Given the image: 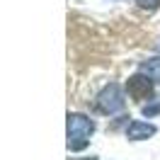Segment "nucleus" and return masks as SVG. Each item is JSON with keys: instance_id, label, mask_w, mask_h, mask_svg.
I'll return each mask as SVG.
<instances>
[{"instance_id": "obj_1", "label": "nucleus", "mask_w": 160, "mask_h": 160, "mask_svg": "<svg viewBox=\"0 0 160 160\" xmlns=\"http://www.w3.org/2000/svg\"><path fill=\"white\" fill-rule=\"evenodd\" d=\"M95 131V121L82 114H68V148L82 150Z\"/></svg>"}, {"instance_id": "obj_2", "label": "nucleus", "mask_w": 160, "mask_h": 160, "mask_svg": "<svg viewBox=\"0 0 160 160\" xmlns=\"http://www.w3.org/2000/svg\"><path fill=\"white\" fill-rule=\"evenodd\" d=\"M97 109L102 114H117V112L124 109V95H121V88L117 82H109L97 95Z\"/></svg>"}, {"instance_id": "obj_3", "label": "nucleus", "mask_w": 160, "mask_h": 160, "mask_svg": "<svg viewBox=\"0 0 160 160\" xmlns=\"http://www.w3.org/2000/svg\"><path fill=\"white\" fill-rule=\"evenodd\" d=\"M126 90H129V95L133 97V100H148L150 95H153V82H150L148 75H143V73H138V75H131L129 80H126Z\"/></svg>"}, {"instance_id": "obj_4", "label": "nucleus", "mask_w": 160, "mask_h": 160, "mask_svg": "<svg viewBox=\"0 0 160 160\" xmlns=\"http://www.w3.org/2000/svg\"><path fill=\"white\" fill-rule=\"evenodd\" d=\"M153 133H155V126L153 124H143V121H131L129 129H126V136L131 141H143L148 136H153Z\"/></svg>"}, {"instance_id": "obj_5", "label": "nucleus", "mask_w": 160, "mask_h": 160, "mask_svg": "<svg viewBox=\"0 0 160 160\" xmlns=\"http://www.w3.org/2000/svg\"><path fill=\"white\" fill-rule=\"evenodd\" d=\"M141 73L148 75L150 80L160 82V58H148L146 63H141Z\"/></svg>"}, {"instance_id": "obj_6", "label": "nucleus", "mask_w": 160, "mask_h": 160, "mask_svg": "<svg viewBox=\"0 0 160 160\" xmlns=\"http://www.w3.org/2000/svg\"><path fill=\"white\" fill-rule=\"evenodd\" d=\"M160 112V102H155V104H146V107H143V114H146V117H153V114H158Z\"/></svg>"}, {"instance_id": "obj_7", "label": "nucleus", "mask_w": 160, "mask_h": 160, "mask_svg": "<svg viewBox=\"0 0 160 160\" xmlns=\"http://www.w3.org/2000/svg\"><path fill=\"white\" fill-rule=\"evenodd\" d=\"M141 8H158V2L160 0H136Z\"/></svg>"}]
</instances>
